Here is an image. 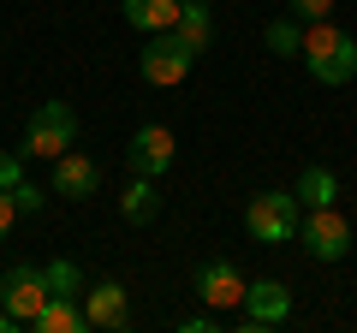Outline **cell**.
<instances>
[{"mask_svg": "<svg viewBox=\"0 0 357 333\" xmlns=\"http://www.w3.org/2000/svg\"><path fill=\"white\" fill-rule=\"evenodd\" d=\"M298 60L310 65V77H316V84L340 90V84H351V77H357V42L345 36L340 24L316 18V24L304 30V54H298Z\"/></svg>", "mask_w": 357, "mask_h": 333, "instance_id": "cell-1", "label": "cell"}, {"mask_svg": "<svg viewBox=\"0 0 357 333\" xmlns=\"http://www.w3.org/2000/svg\"><path fill=\"white\" fill-rule=\"evenodd\" d=\"M77 143V114H72V102H42L36 114H30V125H24V161H60L66 149Z\"/></svg>", "mask_w": 357, "mask_h": 333, "instance_id": "cell-2", "label": "cell"}, {"mask_svg": "<svg viewBox=\"0 0 357 333\" xmlns=\"http://www.w3.org/2000/svg\"><path fill=\"white\" fill-rule=\"evenodd\" d=\"M298 196L292 191H256L250 203H244V232H250L256 244H286L298 238Z\"/></svg>", "mask_w": 357, "mask_h": 333, "instance_id": "cell-3", "label": "cell"}, {"mask_svg": "<svg viewBox=\"0 0 357 333\" xmlns=\"http://www.w3.org/2000/svg\"><path fill=\"white\" fill-rule=\"evenodd\" d=\"M191 65H197V54L185 48V42H178V30H155V36L143 42V54H137L143 84H161V90L185 84V77H191Z\"/></svg>", "mask_w": 357, "mask_h": 333, "instance_id": "cell-4", "label": "cell"}, {"mask_svg": "<svg viewBox=\"0 0 357 333\" xmlns=\"http://www.w3.org/2000/svg\"><path fill=\"white\" fill-rule=\"evenodd\" d=\"M298 244H304L316 262H345L351 256V220L340 215V208H304V220H298Z\"/></svg>", "mask_w": 357, "mask_h": 333, "instance_id": "cell-5", "label": "cell"}, {"mask_svg": "<svg viewBox=\"0 0 357 333\" xmlns=\"http://www.w3.org/2000/svg\"><path fill=\"white\" fill-rule=\"evenodd\" d=\"M54 297V286H48V268H36V262H18V268H6L0 274V309H13L18 321H36L42 316V304Z\"/></svg>", "mask_w": 357, "mask_h": 333, "instance_id": "cell-6", "label": "cell"}, {"mask_svg": "<svg viewBox=\"0 0 357 333\" xmlns=\"http://www.w3.org/2000/svg\"><path fill=\"white\" fill-rule=\"evenodd\" d=\"M173 161H178V137H173L167 125H143V131H131V149H126V166H131V173H143V179H161Z\"/></svg>", "mask_w": 357, "mask_h": 333, "instance_id": "cell-7", "label": "cell"}, {"mask_svg": "<svg viewBox=\"0 0 357 333\" xmlns=\"http://www.w3.org/2000/svg\"><path fill=\"white\" fill-rule=\"evenodd\" d=\"M84 316H89V327H102V333H126L131 327V292L119 280L89 286L84 292Z\"/></svg>", "mask_w": 357, "mask_h": 333, "instance_id": "cell-8", "label": "cell"}, {"mask_svg": "<svg viewBox=\"0 0 357 333\" xmlns=\"http://www.w3.org/2000/svg\"><path fill=\"white\" fill-rule=\"evenodd\" d=\"M244 286L250 280H244L232 262H203V268H197V297H203L208 309H220V316L244 304Z\"/></svg>", "mask_w": 357, "mask_h": 333, "instance_id": "cell-9", "label": "cell"}, {"mask_svg": "<svg viewBox=\"0 0 357 333\" xmlns=\"http://www.w3.org/2000/svg\"><path fill=\"white\" fill-rule=\"evenodd\" d=\"M244 327H280L286 316H292V292H286L280 280H256L244 286Z\"/></svg>", "mask_w": 357, "mask_h": 333, "instance_id": "cell-10", "label": "cell"}, {"mask_svg": "<svg viewBox=\"0 0 357 333\" xmlns=\"http://www.w3.org/2000/svg\"><path fill=\"white\" fill-rule=\"evenodd\" d=\"M96 185H102L96 161H89V155L72 143V149L54 161V196H77V203H84V196H96Z\"/></svg>", "mask_w": 357, "mask_h": 333, "instance_id": "cell-11", "label": "cell"}, {"mask_svg": "<svg viewBox=\"0 0 357 333\" xmlns=\"http://www.w3.org/2000/svg\"><path fill=\"white\" fill-rule=\"evenodd\" d=\"M119 13H126V24H131V30L155 36V30H173V24H178L185 0H119Z\"/></svg>", "mask_w": 357, "mask_h": 333, "instance_id": "cell-12", "label": "cell"}, {"mask_svg": "<svg viewBox=\"0 0 357 333\" xmlns=\"http://www.w3.org/2000/svg\"><path fill=\"white\" fill-rule=\"evenodd\" d=\"M36 333H77V327H89V316H84V297H72V292H54L48 304H42V316L30 321Z\"/></svg>", "mask_w": 357, "mask_h": 333, "instance_id": "cell-13", "label": "cell"}, {"mask_svg": "<svg viewBox=\"0 0 357 333\" xmlns=\"http://www.w3.org/2000/svg\"><path fill=\"white\" fill-rule=\"evenodd\" d=\"M119 215H126L131 226H149V220L161 215V191H155V179L131 173V179H126V196H119Z\"/></svg>", "mask_w": 357, "mask_h": 333, "instance_id": "cell-14", "label": "cell"}, {"mask_svg": "<svg viewBox=\"0 0 357 333\" xmlns=\"http://www.w3.org/2000/svg\"><path fill=\"white\" fill-rule=\"evenodd\" d=\"M178 42H185V48H191V54H203L208 48V42H215V18H208V6H203V0H191V6H185V13H178Z\"/></svg>", "mask_w": 357, "mask_h": 333, "instance_id": "cell-15", "label": "cell"}, {"mask_svg": "<svg viewBox=\"0 0 357 333\" xmlns=\"http://www.w3.org/2000/svg\"><path fill=\"white\" fill-rule=\"evenodd\" d=\"M298 208H328L333 196H340V179H333L328 166H304V179H298Z\"/></svg>", "mask_w": 357, "mask_h": 333, "instance_id": "cell-16", "label": "cell"}, {"mask_svg": "<svg viewBox=\"0 0 357 333\" xmlns=\"http://www.w3.org/2000/svg\"><path fill=\"white\" fill-rule=\"evenodd\" d=\"M262 42L274 54H286V60H298V54H304V24H298V18H274V24L262 30Z\"/></svg>", "mask_w": 357, "mask_h": 333, "instance_id": "cell-17", "label": "cell"}, {"mask_svg": "<svg viewBox=\"0 0 357 333\" xmlns=\"http://www.w3.org/2000/svg\"><path fill=\"white\" fill-rule=\"evenodd\" d=\"M48 286L54 292H72V297H84V274H77V262H48Z\"/></svg>", "mask_w": 357, "mask_h": 333, "instance_id": "cell-18", "label": "cell"}, {"mask_svg": "<svg viewBox=\"0 0 357 333\" xmlns=\"http://www.w3.org/2000/svg\"><path fill=\"white\" fill-rule=\"evenodd\" d=\"M292 6V18H304V24H316V18H333V0H286Z\"/></svg>", "mask_w": 357, "mask_h": 333, "instance_id": "cell-19", "label": "cell"}, {"mask_svg": "<svg viewBox=\"0 0 357 333\" xmlns=\"http://www.w3.org/2000/svg\"><path fill=\"white\" fill-rule=\"evenodd\" d=\"M13 203H18V215H36V208L48 203V196H42L36 185H30V179H18V185H13Z\"/></svg>", "mask_w": 357, "mask_h": 333, "instance_id": "cell-20", "label": "cell"}, {"mask_svg": "<svg viewBox=\"0 0 357 333\" xmlns=\"http://www.w3.org/2000/svg\"><path fill=\"white\" fill-rule=\"evenodd\" d=\"M24 179V155H0V191H13Z\"/></svg>", "mask_w": 357, "mask_h": 333, "instance_id": "cell-21", "label": "cell"}, {"mask_svg": "<svg viewBox=\"0 0 357 333\" xmlns=\"http://www.w3.org/2000/svg\"><path fill=\"white\" fill-rule=\"evenodd\" d=\"M13 220H18V203H13V191H0V244L13 232Z\"/></svg>", "mask_w": 357, "mask_h": 333, "instance_id": "cell-22", "label": "cell"}, {"mask_svg": "<svg viewBox=\"0 0 357 333\" xmlns=\"http://www.w3.org/2000/svg\"><path fill=\"white\" fill-rule=\"evenodd\" d=\"M18 327H24V321H18L13 309H0V333H18Z\"/></svg>", "mask_w": 357, "mask_h": 333, "instance_id": "cell-23", "label": "cell"}]
</instances>
